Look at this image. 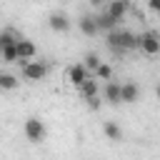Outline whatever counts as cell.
<instances>
[{"instance_id":"6da1fadb","label":"cell","mask_w":160,"mask_h":160,"mask_svg":"<svg viewBox=\"0 0 160 160\" xmlns=\"http://www.w3.org/2000/svg\"><path fill=\"white\" fill-rule=\"evenodd\" d=\"M108 48L115 55H122L128 50H138V35L128 28H115L112 32H108Z\"/></svg>"},{"instance_id":"7a4b0ae2","label":"cell","mask_w":160,"mask_h":160,"mask_svg":"<svg viewBox=\"0 0 160 160\" xmlns=\"http://www.w3.org/2000/svg\"><path fill=\"white\" fill-rule=\"evenodd\" d=\"M20 72L28 82H40L48 78V65L40 60H20Z\"/></svg>"},{"instance_id":"3957f363","label":"cell","mask_w":160,"mask_h":160,"mask_svg":"<svg viewBox=\"0 0 160 160\" xmlns=\"http://www.w3.org/2000/svg\"><path fill=\"white\" fill-rule=\"evenodd\" d=\"M138 50L142 52V55H158L160 52V35L155 32V30H145V32H140L138 35Z\"/></svg>"},{"instance_id":"277c9868","label":"cell","mask_w":160,"mask_h":160,"mask_svg":"<svg viewBox=\"0 0 160 160\" xmlns=\"http://www.w3.org/2000/svg\"><path fill=\"white\" fill-rule=\"evenodd\" d=\"M22 130H25V138H28L30 142H42V140H45V135H48L45 122H42L40 118H28Z\"/></svg>"},{"instance_id":"5b68a950","label":"cell","mask_w":160,"mask_h":160,"mask_svg":"<svg viewBox=\"0 0 160 160\" xmlns=\"http://www.w3.org/2000/svg\"><path fill=\"white\" fill-rule=\"evenodd\" d=\"M90 75H92V72L85 68V62H75V65H70V68L65 70V80H68L72 88H78V85H80L82 80H88Z\"/></svg>"},{"instance_id":"8992f818","label":"cell","mask_w":160,"mask_h":160,"mask_svg":"<svg viewBox=\"0 0 160 160\" xmlns=\"http://www.w3.org/2000/svg\"><path fill=\"white\" fill-rule=\"evenodd\" d=\"M95 22H98V30H100V32H105V35H108V32H112V30L120 25V20H115V18H112L105 8H100V10H98Z\"/></svg>"},{"instance_id":"52a82bcc","label":"cell","mask_w":160,"mask_h":160,"mask_svg":"<svg viewBox=\"0 0 160 160\" xmlns=\"http://www.w3.org/2000/svg\"><path fill=\"white\" fill-rule=\"evenodd\" d=\"M70 18L65 15V12H52L50 18H48V28L52 30V32H68L70 30Z\"/></svg>"},{"instance_id":"ba28073f","label":"cell","mask_w":160,"mask_h":160,"mask_svg":"<svg viewBox=\"0 0 160 160\" xmlns=\"http://www.w3.org/2000/svg\"><path fill=\"white\" fill-rule=\"evenodd\" d=\"M102 100H105L108 105H120V82H115V80H105Z\"/></svg>"},{"instance_id":"9c48e42d","label":"cell","mask_w":160,"mask_h":160,"mask_svg":"<svg viewBox=\"0 0 160 160\" xmlns=\"http://www.w3.org/2000/svg\"><path fill=\"white\" fill-rule=\"evenodd\" d=\"M75 90H78V95H80L82 100H88V98H92V95H100V85H98V80H95L92 75H90L88 80H82Z\"/></svg>"},{"instance_id":"30bf717a","label":"cell","mask_w":160,"mask_h":160,"mask_svg":"<svg viewBox=\"0 0 160 160\" xmlns=\"http://www.w3.org/2000/svg\"><path fill=\"white\" fill-rule=\"evenodd\" d=\"M18 55H20V60H32L38 55L35 42L30 38H18Z\"/></svg>"},{"instance_id":"8fae6325","label":"cell","mask_w":160,"mask_h":160,"mask_svg":"<svg viewBox=\"0 0 160 160\" xmlns=\"http://www.w3.org/2000/svg\"><path fill=\"white\" fill-rule=\"evenodd\" d=\"M140 98V88L135 82H120V102H138Z\"/></svg>"},{"instance_id":"7c38bea8","label":"cell","mask_w":160,"mask_h":160,"mask_svg":"<svg viewBox=\"0 0 160 160\" xmlns=\"http://www.w3.org/2000/svg\"><path fill=\"white\" fill-rule=\"evenodd\" d=\"M78 28H80V32L88 35V38H95V35L100 32V30H98V22H95V15H80Z\"/></svg>"},{"instance_id":"4fadbf2b","label":"cell","mask_w":160,"mask_h":160,"mask_svg":"<svg viewBox=\"0 0 160 160\" xmlns=\"http://www.w3.org/2000/svg\"><path fill=\"white\" fill-rule=\"evenodd\" d=\"M128 8H130L128 0H108V2H105V10H108L115 20H122L125 12H128Z\"/></svg>"},{"instance_id":"5bb4252c","label":"cell","mask_w":160,"mask_h":160,"mask_svg":"<svg viewBox=\"0 0 160 160\" xmlns=\"http://www.w3.org/2000/svg\"><path fill=\"white\" fill-rule=\"evenodd\" d=\"M0 60H2V62H20V55H18V42H10V45L0 48Z\"/></svg>"},{"instance_id":"9a60e30c","label":"cell","mask_w":160,"mask_h":160,"mask_svg":"<svg viewBox=\"0 0 160 160\" xmlns=\"http://www.w3.org/2000/svg\"><path fill=\"white\" fill-rule=\"evenodd\" d=\"M102 130H105L108 140H112V142H120V140H122V130H120V125H118V122L108 120V122L102 125Z\"/></svg>"},{"instance_id":"2e32d148","label":"cell","mask_w":160,"mask_h":160,"mask_svg":"<svg viewBox=\"0 0 160 160\" xmlns=\"http://www.w3.org/2000/svg\"><path fill=\"white\" fill-rule=\"evenodd\" d=\"M18 88V78L10 72H0V90H15Z\"/></svg>"},{"instance_id":"e0dca14e","label":"cell","mask_w":160,"mask_h":160,"mask_svg":"<svg viewBox=\"0 0 160 160\" xmlns=\"http://www.w3.org/2000/svg\"><path fill=\"white\" fill-rule=\"evenodd\" d=\"M82 62H85V68H88L90 72H95V70L100 68V62H102V60H100V55H98V52H88V55L82 58Z\"/></svg>"},{"instance_id":"ac0fdd59","label":"cell","mask_w":160,"mask_h":160,"mask_svg":"<svg viewBox=\"0 0 160 160\" xmlns=\"http://www.w3.org/2000/svg\"><path fill=\"white\" fill-rule=\"evenodd\" d=\"M95 78H100V80H112V68H110L108 62H100V68L95 70Z\"/></svg>"},{"instance_id":"d6986e66","label":"cell","mask_w":160,"mask_h":160,"mask_svg":"<svg viewBox=\"0 0 160 160\" xmlns=\"http://www.w3.org/2000/svg\"><path fill=\"white\" fill-rule=\"evenodd\" d=\"M18 38H20V35H15L12 30H2V32H0V48H5V45H10V42H18Z\"/></svg>"},{"instance_id":"ffe728a7","label":"cell","mask_w":160,"mask_h":160,"mask_svg":"<svg viewBox=\"0 0 160 160\" xmlns=\"http://www.w3.org/2000/svg\"><path fill=\"white\" fill-rule=\"evenodd\" d=\"M85 102H88V105H90L92 110H98V108H100V95H92V98H88Z\"/></svg>"},{"instance_id":"44dd1931","label":"cell","mask_w":160,"mask_h":160,"mask_svg":"<svg viewBox=\"0 0 160 160\" xmlns=\"http://www.w3.org/2000/svg\"><path fill=\"white\" fill-rule=\"evenodd\" d=\"M88 2H90V8H95V10H100V8H102V5L108 2V0H88Z\"/></svg>"},{"instance_id":"7402d4cb","label":"cell","mask_w":160,"mask_h":160,"mask_svg":"<svg viewBox=\"0 0 160 160\" xmlns=\"http://www.w3.org/2000/svg\"><path fill=\"white\" fill-rule=\"evenodd\" d=\"M148 8L158 12V10H160V0H148Z\"/></svg>"},{"instance_id":"603a6c76","label":"cell","mask_w":160,"mask_h":160,"mask_svg":"<svg viewBox=\"0 0 160 160\" xmlns=\"http://www.w3.org/2000/svg\"><path fill=\"white\" fill-rule=\"evenodd\" d=\"M155 92H158V98H160V85H158V90H155Z\"/></svg>"},{"instance_id":"cb8c5ba5","label":"cell","mask_w":160,"mask_h":160,"mask_svg":"<svg viewBox=\"0 0 160 160\" xmlns=\"http://www.w3.org/2000/svg\"><path fill=\"white\" fill-rule=\"evenodd\" d=\"M155 15H158V20H160V10H158V12H155Z\"/></svg>"},{"instance_id":"d4e9b609","label":"cell","mask_w":160,"mask_h":160,"mask_svg":"<svg viewBox=\"0 0 160 160\" xmlns=\"http://www.w3.org/2000/svg\"><path fill=\"white\" fill-rule=\"evenodd\" d=\"M145 2H148V0H145Z\"/></svg>"}]
</instances>
